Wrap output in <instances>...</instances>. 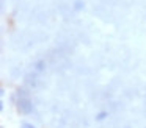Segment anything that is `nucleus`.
I'll list each match as a JSON object with an SVG mask.
<instances>
[{
  "label": "nucleus",
  "instance_id": "f257e3e1",
  "mask_svg": "<svg viewBox=\"0 0 146 128\" xmlns=\"http://www.w3.org/2000/svg\"><path fill=\"white\" fill-rule=\"evenodd\" d=\"M22 128H35V127H32V125H29V123H24Z\"/></svg>",
  "mask_w": 146,
  "mask_h": 128
}]
</instances>
